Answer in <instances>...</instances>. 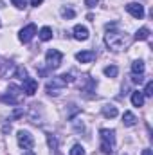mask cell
Listing matches in <instances>:
<instances>
[{
	"label": "cell",
	"instance_id": "obj_16",
	"mask_svg": "<svg viewBox=\"0 0 153 155\" xmlns=\"http://www.w3.org/2000/svg\"><path fill=\"white\" fill-rule=\"evenodd\" d=\"M122 123H124V126H133V124L137 123V117L133 116L132 112H124V116H122Z\"/></svg>",
	"mask_w": 153,
	"mask_h": 155
},
{
	"label": "cell",
	"instance_id": "obj_20",
	"mask_svg": "<svg viewBox=\"0 0 153 155\" xmlns=\"http://www.w3.org/2000/svg\"><path fill=\"white\" fill-rule=\"evenodd\" d=\"M70 155H85V148L81 144H74L70 150Z\"/></svg>",
	"mask_w": 153,
	"mask_h": 155
},
{
	"label": "cell",
	"instance_id": "obj_15",
	"mask_svg": "<svg viewBox=\"0 0 153 155\" xmlns=\"http://www.w3.org/2000/svg\"><path fill=\"white\" fill-rule=\"evenodd\" d=\"M50 38H52V29L47 27V25L41 27V29H40V40H41V41H49Z\"/></svg>",
	"mask_w": 153,
	"mask_h": 155
},
{
	"label": "cell",
	"instance_id": "obj_27",
	"mask_svg": "<svg viewBox=\"0 0 153 155\" xmlns=\"http://www.w3.org/2000/svg\"><path fill=\"white\" fill-rule=\"evenodd\" d=\"M24 155H34V152H33V150H25V152H24Z\"/></svg>",
	"mask_w": 153,
	"mask_h": 155
},
{
	"label": "cell",
	"instance_id": "obj_9",
	"mask_svg": "<svg viewBox=\"0 0 153 155\" xmlns=\"http://www.w3.org/2000/svg\"><path fill=\"white\" fill-rule=\"evenodd\" d=\"M126 11L133 16V18H142L144 16V7L141 4H126Z\"/></svg>",
	"mask_w": 153,
	"mask_h": 155
},
{
	"label": "cell",
	"instance_id": "obj_19",
	"mask_svg": "<svg viewBox=\"0 0 153 155\" xmlns=\"http://www.w3.org/2000/svg\"><path fill=\"white\" fill-rule=\"evenodd\" d=\"M117 72H119V69L115 67V65H108V67H105V74L108 78H115L117 76Z\"/></svg>",
	"mask_w": 153,
	"mask_h": 155
},
{
	"label": "cell",
	"instance_id": "obj_3",
	"mask_svg": "<svg viewBox=\"0 0 153 155\" xmlns=\"http://www.w3.org/2000/svg\"><path fill=\"white\" fill-rule=\"evenodd\" d=\"M99 137H101V152L106 155H112L115 148V132L103 128V130H99Z\"/></svg>",
	"mask_w": 153,
	"mask_h": 155
},
{
	"label": "cell",
	"instance_id": "obj_2",
	"mask_svg": "<svg viewBox=\"0 0 153 155\" xmlns=\"http://www.w3.org/2000/svg\"><path fill=\"white\" fill-rule=\"evenodd\" d=\"M72 81V76L70 74H61V76H54L50 81H47L45 85V90L50 94V96H58L69 83Z\"/></svg>",
	"mask_w": 153,
	"mask_h": 155
},
{
	"label": "cell",
	"instance_id": "obj_25",
	"mask_svg": "<svg viewBox=\"0 0 153 155\" xmlns=\"http://www.w3.org/2000/svg\"><path fill=\"white\" fill-rule=\"evenodd\" d=\"M142 79H144L142 74H133V76H132V81H133V83H142Z\"/></svg>",
	"mask_w": 153,
	"mask_h": 155
},
{
	"label": "cell",
	"instance_id": "obj_23",
	"mask_svg": "<svg viewBox=\"0 0 153 155\" xmlns=\"http://www.w3.org/2000/svg\"><path fill=\"white\" fill-rule=\"evenodd\" d=\"M16 76L20 78V79H25V78H27V71H25V69H22V67H18V71H16Z\"/></svg>",
	"mask_w": 153,
	"mask_h": 155
},
{
	"label": "cell",
	"instance_id": "obj_26",
	"mask_svg": "<svg viewBox=\"0 0 153 155\" xmlns=\"http://www.w3.org/2000/svg\"><path fill=\"white\" fill-rule=\"evenodd\" d=\"M43 0H31V5H34V7H38L40 4H41Z\"/></svg>",
	"mask_w": 153,
	"mask_h": 155
},
{
	"label": "cell",
	"instance_id": "obj_11",
	"mask_svg": "<svg viewBox=\"0 0 153 155\" xmlns=\"http://www.w3.org/2000/svg\"><path fill=\"white\" fill-rule=\"evenodd\" d=\"M72 33H74V38L79 40V41H85V40L88 38V29L85 25H76Z\"/></svg>",
	"mask_w": 153,
	"mask_h": 155
},
{
	"label": "cell",
	"instance_id": "obj_28",
	"mask_svg": "<svg viewBox=\"0 0 153 155\" xmlns=\"http://www.w3.org/2000/svg\"><path fill=\"white\" fill-rule=\"evenodd\" d=\"M142 155H153V153H151V150H144V152H142Z\"/></svg>",
	"mask_w": 153,
	"mask_h": 155
},
{
	"label": "cell",
	"instance_id": "obj_8",
	"mask_svg": "<svg viewBox=\"0 0 153 155\" xmlns=\"http://www.w3.org/2000/svg\"><path fill=\"white\" fill-rule=\"evenodd\" d=\"M22 90H24L27 96H33V94L38 90V81L33 79V78H25V79H24V87H22Z\"/></svg>",
	"mask_w": 153,
	"mask_h": 155
},
{
	"label": "cell",
	"instance_id": "obj_18",
	"mask_svg": "<svg viewBox=\"0 0 153 155\" xmlns=\"http://www.w3.org/2000/svg\"><path fill=\"white\" fill-rule=\"evenodd\" d=\"M60 13H61V16H63V18H69V20L76 16L74 9H70V7H61V11H60Z\"/></svg>",
	"mask_w": 153,
	"mask_h": 155
},
{
	"label": "cell",
	"instance_id": "obj_10",
	"mask_svg": "<svg viewBox=\"0 0 153 155\" xmlns=\"http://www.w3.org/2000/svg\"><path fill=\"white\" fill-rule=\"evenodd\" d=\"M76 60L81 61V63H90V61L96 60V52L94 51H81V52L76 54Z\"/></svg>",
	"mask_w": 153,
	"mask_h": 155
},
{
	"label": "cell",
	"instance_id": "obj_7",
	"mask_svg": "<svg viewBox=\"0 0 153 155\" xmlns=\"http://www.w3.org/2000/svg\"><path fill=\"white\" fill-rule=\"evenodd\" d=\"M36 35V25L34 24H29V25H25L22 31H20V35H18V38H20V41L22 43H29L31 40H33V36Z\"/></svg>",
	"mask_w": 153,
	"mask_h": 155
},
{
	"label": "cell",
	"instance_id": "obj_13",
	"mask_svg": "<svg viewBox=\"0 0 153 155\" xmlns=\"http://www.w3.org/2000/svg\"><path fill=\"white\" fill-rule=\"evenodd\" d=\"M132 103H133V107H142V105H144V96H142V92L135 90V92L132 94Z\"/></svg>",
	"mask_w": 153,
	"mask_h": 155
},
{
	"label": "cell",
	"instance_id": "obj_21",
	"mask_svg": "<svg viewBox=\"0 0 153 155\" xmlns=\"http://www.w3.org/2000/svg\"><path fill=\"white\" fill-rule=\"evenodd\" d=\"M142 96H148V97L153 96V81H148V83H146V88H144Z\"/></svg>",
	"mask_w": 153,
	"mask_h": 155
},
{
	"label": "cell",
	"instance_id": "obj_24",
	"mask_svg": "<svg viewBox=\"0 0 153 155\" xmlns=\"http://www.w3.org/2000/svg\"><path fill=\"white\" fill-rule=\"evenodd\" d=\"M97 4H99V0H85V5H86V7H90V9H92V7H96Z\"/></svg>",
	"mask_w": 153,
	"mask_h": 155
},
{
	"label": "cell",
	"instance_id": "obj_22",
	"mask_svg": "<svg viewBox=\"0 0 153 155\" xmlns=\"http://www.w3.org/2000/svg\"><path fill=\"white\" fill-rule=\"evenodd\" d=\"M11 2H13V5L18 7V9H24V7L27 5V0H11Z\"/></svg>",
	"mask_w": 153,
	"mask_h": 155
},
{
	"label": "cell",
	"instance_id": "obj_17",
	"mask_svg": "<svg viewBox=\"0 0 153 155\" xmlns=\"http://www.w3.org/2000/svg\"><path fill=\"white\" fill-rule=\"evenodd\" d=\"M148 38H150V29H148V27H141V29L135 33V40H141V41H142V40H148Z\"/></svg>",
	"mask_w": 153,
	"mask_h": 155
},
{
	"label": "cell",
	"instance_id": "obj_6",
	"mask_svg": "<svg viewBox=\"0 0 153 155\" xmlns=\"http://www.w3.org/2000/svg\"><path fill=\"white\" fill-rule=\"evenodd\" d=\"M16 139H18V144H20L24 150H31V148L34 146V139H33V135H31L27 130H20L18 135H16Z\"/></svg>",
	"mask_w": 153,
	"mask_h": 155
},
{
	"label": "cell",
	"instance_id": "obj_5",
	"mask_svg": "<svg viewBox=\"0 0 153 155\" xmlns=\"http://www.w3.org/2000/svg\"><path fill=\"white\" fill-rule=\"evenodd\" d=\"M61 60H63V54H61L60 51H56V49H49L47 54H45V63H47V67L52 69V71L61 65Z\"/></svg>",
	"mask_w": 153,
	"mask_h": 155
},
{
	"label": "cell",
	"instance_id": "obj_4",
	"mask_svg": "<svg viewBox=\"0 0 153 155\" xmlns=\"http://www.w3.org/2000/svg\"><path fill=\"white\" fill-rule=\"evenodd\" d=\"M4 103H9V105H20L24 101V90L16 85H9L7 88V94L0 97Z\"/></svg>",
	"mask_w": 153,
	"mask_h": 155
},
{
	"label": "cell",
	"instance_id": "obj_12",
	"mask_svg": "<svg viewBox=\"0 0 153 155\" xmlns=\"http://www.w3.org/2000/svg\"><path fill=\"white\" fill-rule=\"evenodd\" d=\"M144 71H146V65H144L142 60H135L132 63V72L133 74H144Z\"/></svg>",
	"mask_w": 153,
	"mask_h": 155
},
{
	"label": "cell",
	"instance_id": "obj_1",
	"mask_svg": "<svg viewBox=\"0 0 153 155\" xmlns=\"http://www.w3.org/2000/svg\"><path fill=\"white\" fill-rule=\"evenodd\" d=\"M130 41H132V38L126 33H121V31L115 29L114 25L112 27L108 25V31L105 35V43H106L108 49H112V51H122L124 47L130 45Z\"/></svg>",
	"mask_w": 153,
	"mask_h": 155
},
{
	"label": "cell",
	"instance_id": "obj_14",
	"mask_svg": "<svg viewBox=\"0 0 153 155\" xmlns=\"http://www.w3.org/2000/svg\"><path fill=\"white\" fill-rule=\"evenodd\" d=\"M103 116L108 117V119H114V117H117V108L114 105H105L103 107Z\"/></svg>",
	"mask_w": 153,
	"mask_h": 155
}]
</instances>
